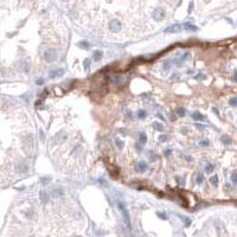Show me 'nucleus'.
I'll return each mask as SVG.
<instances>
[{
    "instance_id": "f257e3e1",
    "label": "nucleus",
    "mask_w": 237,
    "mask_h": 237,
    "mask_svg": "<svg viewBox=\"0 0 237 237\" xmlns=\"http://www.w3.org/2000/svg\"><path fill=\"white\" fill-rule=\"evenodd\" d=\"M117 206H118V209H120V211H121L122 216H123L125 224H126V227L131 230L132 229V224H131V217H129L128 210H127V208L125 206V204L122 203V202H117Z\"/></svg>"
},
{
    "instance_id": "f03ea898",
    "label": "nucleus",
    "mask_w": 237,
    "mask_h": 237,
    "mask_svg": "<svg viewBox=\"0 0 237 237\" xmlns=\"http://www.w3.org/2000/svg\"><path fill=\"white\" fill-rule=\"evenodd\" d=\"M44 58L46 62H54L57 58V51L55 49H48L44 51Z\"/></svg>"
},
{
    "instance_id": "7ed1b4c3",
    "label": "nucleus",
    "mask_w": 237,
    "mask_h": 237,
    "mask_svg": "<svg viewBox=\"0 0 237 237\" xmlns=\"http://www.w3.org/2000/svg\"><path fill=\"white\" fill-rule=\"evenodd\" d=\"M109 30L111 32H118L122 30V24L120 20L117 19H113V20L109 21Z\"/></svg>"
},
{
    "instance_id": "20e7f679",
    "label": "nucleus",
    "mask_w": 237,
    "mask_h": 237,
    "mask_svg": "<svg viewBox=\"0 0 237 237\" xmlns=\"http://www.w3.org/2000/svg\"><path fill=\"white\" fill-rule=\"evenodd\" d=\"M152 16H153V18H154V20H157V21H161L162 19L165 18V11L162 10V8H155L154 11H153V13H152Z\"/></svg>"
},
{
    "instance_id": "39448f33",
    "label": "nucleus",
    "mask_w": 237,
    "mask_h": 237,
    "mask_svg": "<svg viewBox=\"0 0 237 237\" xmlns=\"http://www.w3.org/2000/svg\"><path fill=\"white\" fill-rule=\"evenodd\" d=\"M181 28H183V25H180V24H174V25L167 27L166 30H164V32L165 33H175V32L180 31Z\"/></svg>"
},
{
    "instance_id": "423d86ee",
    "label": "nucleus",
    "mask_w": 237,
    "mask_h": 237,
    "mask_svg": "<svg viewBox=\"0 0 237 237\" xmlns=\"http://www.w3.org/2000/svg\"><path fill=\"white\" fill-rule=\"evenodd\" d=\"M67 138H68V135L65 134L64 132H61V133H57V134L55 135L54 141L57 142V144H63V142L67 140Z\"/></svg>"
},
{
    "instance_id": "0eeeda50",
    "label": "nucleus",
    "mask_w": 237,
    "mask_h": 237,
    "mask_svg": "<svg viewBox=\"0 0 237 237\" xmlns=\"http://www.w3.org/2000/svg\"><path fill=\"white\" fill-rule=\"evenodd\" d=\"M17 172L18 173H27L28 172V166L25 162H18L17 164Z\"/></svg>"
},
{
    "instance_id": "6e6552de",
    "label": "nucleus",
    "mask_w": 237,
    "mask_h": 237,
    "mask_svg": "<svg viewBox=\"0 0 237 237\" xmlns=\"http://www.w3.org/2000/svg\"><path fill=\"white\" fill-rule=\"evenodd\" d=\"M64 74V70L63 69H55V70H51L49 72V77L50 78H56V77H59V76H62Z\"/></svg>"
},
{
    "instance_id": "1a4fd4ad",
    "label": "nucleus",
    "mask_w": 237,
    "mask_h": 237,
    "mask_svg": "<svg viewBox=\"0 0 237 237\" xmlns=\"http://www.w3.org/2000/svg\"><path fill=\"white\" fill-rule=\"evenodd\" d=\"M63 196V191L61 190V188H54V190L51 191V197L55 199L59 198V197Z\"/></svg>"
},
{
    "instance_id": "9d476101",
    "label": "nucleus",
    "mask_w": 237,
    "mask_h": 237,
    "mask_svg": "<svg viewBox=\"0 0 237 237\" xmlns=\"http://www.w3.org/2000/svg\"><path fill=\"white\" fill-rule=\"evenodd\" d=\"M39 198H40V200L43 202V203H46L48 200L50 199V196H49V193H48L46 191H40L39 192Z\"/></svg>"
},
{
    "instance_id": "9b49d317",
    "label": "nucleus",
    "mask_w": 237,
    "mask_h": 237,
    "mask_svg": "<svg viewBox=\"0 0 237 237\" xmlns=\"http://www.w3.org/2000/svg\"><path fill=\"white\" fill-rule=\"evenodd\" d=\"M188 56H190V54H188V52H185V54L181 55L180 57H177V58L174 59V63L175 64H180V63H183L185 59H187Z\"/></svg>"
},
{
    "instance_id": "f8f14e48",
    "label": "nucleus",
    "mask_w": 237,
    "mask_h": 237,
    "mask_svg": "<svg viewBox=\"0 0 237 237\" xmlns=\"http://www.w3.org/2000/svg\"><path fill=\"white\" fill-rule=\"evenodd\" d=\"M102 57H103V52L101 51V50H96V51L93 54L94 61H100V59L102 58Z\"/></svg>"
},
{
    "instance_id": "ddd939ff",
    "label": "nucleus",
    "mask_w": 237,
    "mask_h": 237,
    "mask_svg": "<svg viewBox=\"0 0 237 237\" xmlns=\"http://www.w3.org/2000/svg\"><path fill=\"white\" fill-rule=\"evenodd\" d=\"M138 168H139L140 172H145V171H147L148 166H147V164L145 161H140V162H138Z\"/></svg>"
},
{
    "instance_id": "4468645a",
    "label": "nucleus",
    "mask_w": 237,
    "mask_h": 237,
    "mask_svg": "<svg viewBox=\"0 0 237 237\" xmlns=\"http://www.w3.org/2000/svg\"><path fill=\"white\" fill-rule=\"evenodd\" d=\"M215 225H216V228H217V230H218V232L221 235H223V232H222V230H224L225 228H224V225H223V223H222L221 221H216L215 222Z\"/></svg>"
},
{
    "instance_id": "2eb2a0df",
    "label": "nucleus",
    "mask_w": 237,
    "mask_h": 237,
    "mask_svg": "<svg viewBox=\"0 0 237 237\" xmlns=\"http://www.w3.org/2000/svg\"><path fill=\"white\" fill-rule=\"evenodd\" d=\"M183 27H185L186 30H188V31H197V30H198V27H197V26L192 25V24H190V23H185L183 25Z\"/></svg>"
},
{
    "instance_id": "dca6fc26",
    "label": "nucleus",
    "mask_w": 237,
    "mask_h": 237,
    "mask_svg": "<svg viewBox=\"0 0 237 237\" xmlns=\"http://www.w3.org/2000/svg\"><path fill=\"white\" fill-rule=\"evenodd\" d=\"M139 142L140 145H145L147 142V135L145 134V133H139Z\"/></svg>"
},
{
    "instance_id": "f3484780",
    "label": "nucleus",
    "mask_w": 237,
    "mask_h": 237,
    "mask_svg": "<svg viewBox=\"0 0 237 237\" xmlns=\"http://www.w3.org/2000/svg\"><path fill=\"white\" fill-rule=\"evenodd\" d=\"M192 118H194V120H203L204 116L202 115L199 111H194V113L192 114Z\"/></svg>"
},
{
    "instance_id": "a211bd4d",
    "label": "nucleus",
    "mask_w": 237,
    "mask_h": 237,
    "mask_svg": "<svg viewBox=\"0 0 237 237\" xmlns=\"http://www.w3.org/2000/svg\"><path fill=\"white\" fill-rule=\"evenodd\" d=\"M153 128H154L155 131H159V132L164 131V126H162V125H160L159 122H154V123H153Z\"/></svg>"
},
{
    "instance_id": "6ab92c4d",
    "label": "nucleus",
    "mask_w": 237,
    "mask_h": 237,
    "mask_svg": "<svg viewBox=\"0 0 237 237\" xmlns=\"http://www.w3.org/2000/svg\"><path fill=\"white\" fill-rule=\"evenodd\" d=\"M212 171H214V165H212V164H210V162H208V164L205 165V172L211 173Z\"/></svg>"
},
{
    "instance_id": "aec40b11",
    "label": "nucleus",
    "mask_w": 237,
    "mask_h": 237,
    "mask_svg": "<svg viewBox=\"0 0 237 237\" xmlns=\"http://www.w3.org/2000/svg\"><path fill=\"white\" fill-rule=\"evenodd\" d=\"M137 116H138V118H145V117H146V111L142 110V109H140V110H138Z\"/></svg>"
},
{
    "instance_id": "412c9836",
    "label": "nucleus",
    "mask_w": 237,
    "mask_h": 237,
    "mask_svg": "<svg viewBox=\"0 0 237 237\" xmlns=\"http://www.w3.org/2000/svg\"><path fill=\"white\" fill-rule=\"evenodd\" d=\"M210 183H211L214 186H217V185H218V177H217V175L211 177V179H210Z\"/></svg>"
},
{
    "instance_id": "4be33fe9",
    "label": "nucleus",
    "mask_w": 237,
    "mask_h": 237,
    "mask_svg": "<svg viewBox=\"0 0 237 237\" xmlns=\"http://www.w3.org/2000/svg\"><path fill=\"white\" fill-rule=\"evenodd\" d=\"M221 140H222V142H224L225 145H229L230 142H231V140H230V138H229V137H227V135H223V137L221 138Z\"/></svg>"
},
{
    "instance_id": "5701e85b",
    "label": "nucleus",
    "mask_w": 237,
    "mask_h": 237,
    "mask_svg": "<svg viewBox=\"0 0 237 237\" xmlns=\"http://www.w3.org/2000/svg\"><path fill=\"white\" fill-rule=\"evenodd\" d=\"M185 113H186V111H185V109H184L183 107H179V108H177V114L179 116H184V115H185Z\"/></svg>"
},
{
    "instance_id": "b1692460",
    "label": "nucleus",
    "mask_w": 237,
    "mask_h": 237,
    "mask_svg": "<svg viewBox=\"0 0 237 237\" xmlns=\"http://www.w3.org/2000/svg\"><path fill=\"white\" fill-rule=\"evenodd\" d=\"M115 145L117 146V148H120V150H122V148H123V141H121L120 139H116L115 140Z\"/></svg>"
},
{
    "instance_id": "393cba45",
    "label": "nucleus",
    "mask_w": 237,
    "mask_h": 237,
    "mask_svg": "<svg viewBox=\"0 0 237 237\" xmlns=\"http://www.w3.org/2000/svg\"><path fill=\"white\" fill-rule=\"evenodd\" d=\"M170 65H171L170 61H165V62H164V64H162V68L165 69V71H167V70L170 69Z\"/></svg>"
},
{
    "instance_id": "a878e982",
    "label": "nucleus",
    "mask_w": 237,
    "mask_h": 237,
    "mask_svg": "<svg viewBox=\"0 0 237 237\" xmlns=\"http://www.w3.org/2000/svg\"><path fill=\"white\" fill-rule=\"evenodd\" d=\"M80 48H83V49H87V48H89V44L87 43V42H80V43L77 44Z\"/></svg>"
},
{
    "instance_id": "bb28decb",
    "label": "nucleus",
    "mask_w": 237,
    "mask_h": 237,
    "mask_svg": "<svg viewBox=\"0 0 237 237\" xmlns=\"http://www.w3.org/2000/svg\"><path fill=\"white\" fill-rule=\"evenodd\" d=\"M229 103H230V106H237V97H232V98H230V101H229Z\"/></svg>"
},
{
    "instance_id": "cd10ccee",
    "label": "nucleus",
    "mask_w": 237,
    "mask_h": 237,
    "mask_svg": "<svg viewBox=\"0 0 237 237\" xmlns=\"http://www.w3.org/2000/svg\"><path fill=\"white\" fill-rule=\"evenodd\" d=\"M199 146H202V147L209 146V140H202V141L199 142Z\"/></svg>"
},
{
    "instance_id": "c85d7f7f",
    "label": "nucleus",
    "mask_w": 237,
    "mask_h": 237,
    "mask_svg": "<svg viewBox=\"0 0 237 237\" xmlns=\"http://www.w3.org/2000/svg\"><path fill=\"white\" fill-rule=\"evenodd\" d=\"M231 180L235 185H237V173H232L231 174Z\"/></svg>"
},
{
    "instance_id": "c756f323",
    "label": "nucleus",
    "mask_w": 237,
    "mask_h": 237,
    "mask_svg": "<svg viewBox=\"0 0 237 237\" xmlns=\"http://www.w3.org/2000/svg\"><path fill=\"white\" fill-rule=\"evenodd\" d=\"M203 179H204L203 174H198V175H197V179H196L197 184H202V181H203Z\"/></svg>"
},
{
    "instance_id": "7c9ffc66",
    "label": "nucleus",
    "mask_w": 237,
    "mask_h": 237,
    "mask_svg": "<svg viewBox=\"0 0 237 237\" xmlns=\"http://www.w3.org/2000/svg\"><path fill=\"white\" fill-rule=\"evenodd\" d=\"M167 135H160L159 137V141L160 142H165V141H167Z\"/></svg>"
},
{
    "instance_id": "2f4dec72",
    "label": "nucleus",
    "mask_w": 237,
    "mask_h": 237,
    "mask_svg": "<svg viewBox=\"0 0 237 237\" xmlns=\"http://www.w3.org/2000/svg\"><path fill=\"white\" fill-rule=\"evenodd\" d=\"M158 216L161 217L162 219H167V216H166V214H162V212H158Z\"/></svg>"
},
{
    "instance_id": "473e14b6",
    "label": "nucleus",
    "mask_w": 237,
    "mask_h": 237,
    "mask_svg": "<svg viewBox=\"0 0 237 237\" xmlns=\"http://www.w3.org/2000/svg\"><path fill=\"white\" fill-rule=\"evenodd\" d=\"M196 127H197L198 129H204V128H205V126H203V125H199V123H197Z\"/></svg>"
},
{
    "instance_id": "72a5a7b5",
    "label": "nucleus",
    "mask_w": 237,
    "mask_h": 237,
    "mask_svg": "<svg viewBox=\"0 0 237 237\" xmlns=\"http://www.w3.org/2000/svg\"><path fill=\"white\" fill-rule=\"evenodd\" d=\"M171 154V151L170 150H167V151H165V157H168V155Z\"/></svg>"
},
{
    "instance_id": "f704fd0d",
    "label": "nucleus",
    "mask_w": 237,
    "mask_h": 237,
    "mask_svg": "<svg viewBox=\"0 0 237 237\" xmlns=\"http://www.w3.org/2000/svg\"><path fill=\"white\" fill-rule=\"evenodd\" d=\"M43 82H44L43 80H38L37 81V84H43Z\"/></svg>"
},
{
    "instance_id": "c9c22d12",
    "label": "nucleus",
    "mask_w": 237,
    "mask_h": 237,
    "mask_svg": "<svg viewBox=\"0 0 237 237\" xmlns=\"http://www.w3.org/2000/svg\"><path fill=\"white\" fill-rule=\"evenodd\" d=\"M235 81L237 82V72H235Z\"/></svg>"
}]
</instances>
